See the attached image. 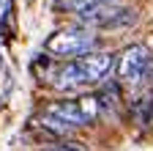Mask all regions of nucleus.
Wrapping results in <instances>:
<instances>
[{"label":"nucleus","mask_w":153,"mask_h":151,"mask_svg":"<svg viewBox=\"0 0 153 151\" xmlns=\"http://www.w3.org/2000/svg\"><path fill=\"white\" fill-rule=\"evenodd\" d=\"M44 50L49 55H57V58H79V55H88L93 50H99V39L85 28V25H74L66 30L52 33Z\"/></svg>","instance_id":"1"},{"label":"nucleus","mask_w":153,"mask_h":151,"mask_svg":"<svg viewBox=\"0 0 153 151\" xmlns=\"http://www.w3.org/2000/svg\"><path fill=\"white\" fill-rule=\"evenodd\" d=\"M0 66H3V58H0Z\"/></svg>","instance_id":"9"},{"label":"nucleus","mask_w":153,"mask_h":151,"mask_svg":"<svg viewBox=\"0 0 153 151\" xmlns=\"http://www.w3.org/2000/svg\"><path fill=\"white\" fill-rule=\"evenodd\" d=\"M52 85H55L57 91H66V93H68V91H76V88L88 85V80H85L79 63H76V61H68V63H63L60 69L52 74Z\"/></svg>","instance_id":"4"},{"label":"nucleus","mask_w":153,"mask_h":151,"mask_svg":"<svg viewBox=\"0 0 153 151\" xmlns=\"http://www.w3.org/2000/svg\"><path fill=\"white\" fill-rule=\"evenodd\" d=\"M96 3H99V0H96Z\"/></svg>","instance_id":"10"},{"label":"nucleus","mask_w":153,"mask_h":151,"mask_svg":"<svg viewBox=\"0 0 153 151\" xmlns=\"http://www.w3.org/2000/svg\"><path fill=\"white\" fill-rule=\"evenodd\" d=\"M115 61H118V55H112V52H99V50H93L88 55H79V69L85 74V80L88 85L90 83H101L109 77V71L115 69Z\"/></svg>","instance_id":"3"},{"label":"nucleus","mask_w":153,"mask_h":151,"mask_svg":"<svg viewBox=\"0 0 153 151\" xmlns=\"http://www.w3.org/2000/svg\"><path fill=\"white\" fill-rule=\"evenodd\" d=\"M47 113H52L55 118H60L66 124H71L74 129H82V126H90L88 118L82 116V107H79V99H60V102H52L47 107Z\"/></svg>","instance_id":"5"},{"label":"nucleus","mask_w":153,"mask_h":151,"mask_svg":"<svg viewBox=\"0 0 153 151\" xmlns=\"http://www.w3.org/2000/svg\"><path fill=\"white\" fill-rule=\"evenodd\" d=\"M41 126L49 132V135H71V132H74V126L71 124H66V121H60V118H55L52 116V113H47L44 110V116H41Z\"/></svg>","instance_id":"6"},{"label":"nucleus","mask_w":153,"mask_h":151,"mask_svg":"<svg viewBox=\"0 0 153 151\" xmlns=\"http://www.w3.org/2000/svg\"><path fill=\"white\" fill-rule=\"evenodd\" d=\"M44 151H82V148H76V143H66V146H52V148H44Z\"/></svg>","instance_id":"8"},{"label":"nucleus","mask_w":153,"mask_h":151,"mask_svg":"<svg viewBox=\"0 0 153 151\" xmlns=\"http://www.w3.org/2000/svg\"><path fill=\"white\" fill-rule=\"evenodd\" d=\"M115 69H118V77L128 85H140L148 74L153 71V58H150V50L145 44H131L126 47L118 61H115Z\"/></svg>","instance_id":"2"},{"label":"nucleus","mask_w":153,"mask_h":151,"mask_svg":"<svg viewBox=\"0 0 153 151\" xmlns=\"http://www.w3.org/2000/svg\"><path fill=\"white\" fill-rule=\"evenodd\" d=\"M134 22H137V11H134V8H118V11L109 17V22H107L104 28L115 30V28H128V25H134Z\"/></svg>","instance_id":"7"}]
</instances>
